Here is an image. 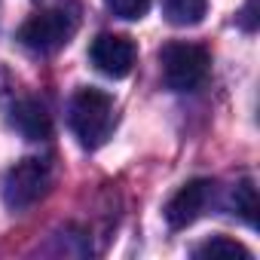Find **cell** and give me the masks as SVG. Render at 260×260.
Instances as JSON below:
<instances>
[{
  "label": "cell",
  "instance_id": "11",
  "mask_svg": "<svg viewBox=\"0 0 260 260\" xmlns=\"http://www.w3.org/2000/svg\"><path fill=\"white\" fill-rule=\"evenodd\" d=\"M104 7L125 22H138L150 10V0H104Z\"/></svg>",
  "mask_w": 260,
  "mask_h": 260
},
{
  "label": "cell",
  "instance_id": "4",
  "mask_svg": "<svg viewBox=\"0 0 260 260\" xmlns=\"http://www.w3.org/2000/svg\"><path fill=\"white\" fill-rule=\"evenodd\" d=\"M77 31V19L64 10H43L19 28V43L31 52H58Z\"/></svg>",
  "mask_w": 260,
  "mask_h": 260
},
{
  "label": "cell",
  "instance_id": "8",
  "mask_svg": "<svg viewBox=\"0 0 260 260\" xmlns=\"http://www.w3.org/2000/svg\"><path fill=\"white\" fill-rule=\"evenodd\" d=\"M208 13V0H162V16L166 22L178 28H193L205 19Z\"/></svg>",
  "mask_w": 260,
  "mask_h": 260
},
{
  "label": "cell",
  "instance_id": "7",
  "mask_svg": "<svg viewBox=\"0 0 260 260\" xmlns=\"http://www.w3.org/2000/svg\"><path fill=\"white\" fill-rule=\"evenodd\" d=\"M10 122L16 125V132L28 141H46L52 135V116L37 98H22L13 104Z\"/></svg>",
  "mask_w": 260,
  "mask_h": 260
},
{
  "label": "cell",
  "instance_id": "3",
  "mask_svg": "<svg viewBox=\"0 0 260 260\" xmlns=\"http://www.w3.org/2000/svg\"><path fill=\"white\" fill-rule=\"evenodd\" d=\"M162 64V80L175 92H193L205 83L208 77V49L199 43H169L159 52Z\"/></svg>",
  "mask_w": 260,
  "mask_h": 260
},
{
  "label": "cell",
  "instance_id": "9",
  "mask_svg": "<svg viewBox=\"0 0 260 260\" xmlns=\"http://www.w3.org/2000/svg\"><path fill=\"white\" fill-rule=\"evenodd\" d=\"M196 257H236V260H251L254 254L242 245V242H236V239H230V236H214V239H208V242H202V245H196V251H193Z\"/></svg>",
  "mask_w": 260,
  "mask_h": 260
},
{
  "label": "cell",
  "instance_id": "10",
  "mask_svg": "<svg viewBox=\"0 0 260 260\" xmlns=\"http://www.w3.org/2000/svg\"><path fill=\"white\" fill-rule=\"evenodd\" d=\"M233 208L236 214L248 223V226H257V190L251 181H242L233 193Z\"/></svg>",
  "mask_w": 260,
  "mask_h": 260
},
{
  "label": "cell",
  "instance_id": "5",
  "mask_svg": "<svg viewBox=\"0 0 260 260\" xmlns=\"http://www.w3.org/2000/svg\"><path fill=\"white\" fill-rule=\"evenodd\" d=\"M89 58L104 77L119 80V77L132 74L138 49H135L132 37H125V34H98L89 46Z\"/></svg>",
  "mask_w": 260,
  "mask_h": 260
},
{
  "label": "cell",
  "instance_id": "1",
  "mask_svg": "<svg viewBox=\"0 0 260 260\" xmlns=\"http://www.w3.org/2000/svg\"><path fill=\"white\" fill-rule=\"evenodd\" d=\"M68 122L74 128L77 141L86 147V150H95L101 147L113 125H116V110H113V98L104 92V89H95V86H83L74 92L71 104H68Z\"/></svg>",
  "mask_w": 260,
  "mask_h": 260
},
{
  "label": "cell",
  "instance_id": "2",
  "mask_svg": "<svg viewBox=\"0 0 260 260\" xmlns=\"http://www.w3.org/2000/svg\"><path fill=\"white\" fill-rule=\"evenodd\" d=\"M49 184H52L49 159L25 156L4 175V202L10 211H25L46 196Z\"/></svg>",
  "mask_w": 260,
  "mask_h": 260
},
{
  "label": "cell",
  "instance_id": "6",
  "mask_svg": "<svg viewBox=\"0 0 260 260\" xmlns=\"http://www.w3.org/2000/svg\"><path fill=\"white\" fill-rule=\"evenodd\" d=\"M211 190H214V184H211L208 178H193V181H187V184L166 202V223H169L172 230H184V226L196 223V220L202 217L208 199H211Z\"/></svg>",
  "mask_w": 260,
  "mask_h": 260
}]
</instances>
